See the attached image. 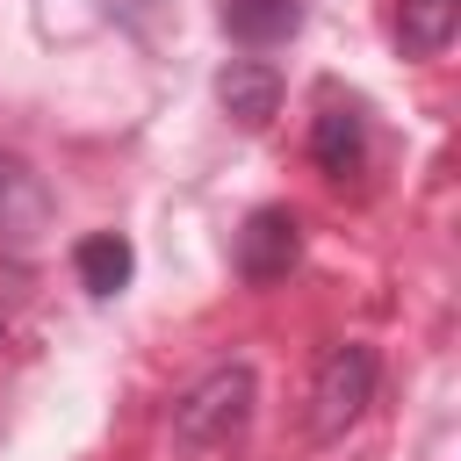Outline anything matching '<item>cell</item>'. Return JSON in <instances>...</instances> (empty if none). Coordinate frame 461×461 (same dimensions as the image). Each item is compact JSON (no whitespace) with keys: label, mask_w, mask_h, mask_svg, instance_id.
<instances>
[{"label":"cell","mask_w":461,"mask_h":461,"mask_svg":"<svg viewBox=\"0 0 461 461\" xmlns=\"http://www.w3.org/2000/svg\"><path fill=\"white\" fill-rule=\"evenodd\" d=\"M252 403H259V382H252L245 360L209 367L202 382H187V389L173 396V447H180V454H216V447H230V439L252 425Z\"/></svg>","instance_id":"1"},{"label":"cell","mask_w":461,"mask_h":461,"mask_svg":"<svg viewBox=\"0 0 461 461\" xmlns=\"http://www.w3.org/2000/svg\"><path fill=\"white\" fill-rule=\"evenodd\" d=\"M375 375H382V367H375V346H360V339L324 346V353H317V375H310V411H303L310 439L353 432L360 411L375 403Z\"/></svg>","instance_id":"2"},{"label":"cell","mask_w":461,"mask_h":461,"mask_svg":"<svg viewBox=\"0 0 461 461\" xmlns=\"http://www.w3.org/2000/svg\"><path fill=\"white\" fill-rule=\"evenodd\" d=\"M295 259H303V223H295V209H281V202L252 209L245 230H238V281H245V288H274V281L295 274Z\"/></svg>","instance_id":"3"},{"label":"cell","mask_w":461,"mask_h":461,"mask_svg":"<svg viewBox=\"0 0 461 461\" xmlns=\"http://www.w3.org/2000/svg\"><path fill=\"white\" fill-rule=\"evenodd\" d=\"M50 216H58V202H50L43 173H36L22 151H0V245H7V252L43 245Z\"/></svg>","instance_id":"4"},{"label":"cell","mask_w":461,"mask_h":461,"mask_svg":"<svg viewBox=\"0 0 461 461\" xmlns=\"http://www.w3.org/2000/svg\"><path fill=\"white\" fill-rule=\"evenodd\" d=\"M216 108L238 122V130H267L274 108H281V72L267 58H230L216 72Z\"/></svg>","instance_id":"5"},{"label":"cell","mask_w":461,"mask_h":461,"mask_svg":"<svg viewBox=\"0 0 461 461\" xmlns=\"http://www.w3.org/2000/svg\"><path fill=\"white\" fill-rule=\"evenodd\" d=\"M216 14L230 29V43H245V50H274L303 29V0H216Z\"/></svg>","instance_id":"6"},{"label":"cell","mask_w":461,"mask_h":461,"mask_svg":"<svg viewBox=\"0 0 461 461\" xmlns=\"http://www.w3.org/2000/svg\"><path fill=\"white\" fill-rule=\"evenodd\" d=\"M310 158L331 173V180H346V173H360V158H367V115L346 101H331L324 115H317V130H310Z\"/></svg>","instance_id":"7"},{"label":"cell","mask_w":461,"mask_h":461,"mask_svg":"<svg viewBox=\"0 0 461 461\" xmlns=\"http://www.w3.org/2000/svg\"><path fill=\"white\" fill-rule=\"evenodd\" d=\"M72 274H79L86 295H122L130 274H137V252H130L122 230H86V238L72 245Z\"/></svg>","instance_id":"8"},{"label":"cell","mask_w":461,"mask_h":461,"mask_svg":"<svg viewBox=\"0 0 461 461\" xmlns=\"http://www.w3.org/2000/svg\"><path fill=\"white\" fill-rule=\"evenodd\" d=\"M461 29V0H396V43L403 58H439Z\"/></svg>","instance_id":"9"}]
</instances>
